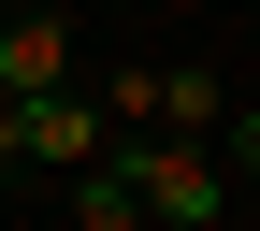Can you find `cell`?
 Returning <instances> with one entry per match:
<instances>
[{
    "label": "cell",
    "mask_w": 260,
    "mask_h": 231,
    "mask_svg": "<svg viewBox=\"0 0 260 231\" xmlns=\"http://www.w3.org/2000/svg\"><path fill=\"white\" fill-rule=\"evenodd\" d=\"M73 231H145V203H130L116 159H87V174H73Z\"/></svg>",
    "instance_id": "obj_4"
},
{
    "label": "cell",
    "mask_w": 260,
    "mask_h": 231,
    "mask_svg": "<svg viewBox=\"0 0 260 231\" xmlns=\"http://www.w3.org/2000/svg\"><path fill=\"white\" fill-rule=\"evenodd\" d=\"M102 145H116V130H102L87 87H29V102H15V159H44V174H87Z\"/></svg>",
    "instance_id": "obj_2"
},
{
    "label": "cell",
    "mask_w": 260,
    "mask_h": 231,
    "mask_svg": "<svg viewBox=\"0 0 260 231\" xmlns=\"http://www.w3.org/2000/svg\"><path fill=\"white\" fill-rule=\"evenodd\" d=\"M0 159H15V102H0Z\"/></svg>",
    "instance_id": "obj_5"
},
{
    "label": "cell",
    "mask_w": 260,
    "mask_h": 231,
    "mask_svg": "<svg viewBox=\"0 0 260 231\" xmlns=\"http://www.w3.org/2000/svg\"><path fill=\"white\" fill-rule=\"evenodd\" d=\"M29 87H73V15L58 0H0V102Z\"/></svg>",
    "instance_id": "obj_3"
},
{
    "label": "cell",
    "mask_w": 260,
    "mask_h": 231,
    "mask_svg": "<svg viewBox=\"0 0 260 231\" xmlns=\"http://www.w3.org/2000/svg\"><path fill=\"white\" fill-rule=\"evenodd\" d=\"M102 159L130 174L145 231H232V159H217V145H188V130H116Z\"/></svg>",
    "instance_id": "obj_1"
}]
</instances>
